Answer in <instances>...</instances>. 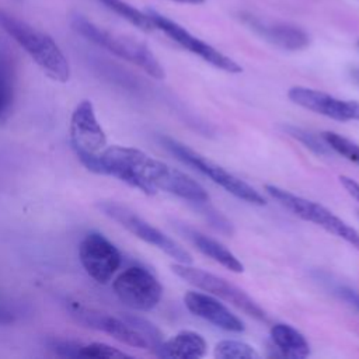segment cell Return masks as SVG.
Instances as JSON below:
<instances>
[{"instance_id":"2e32d148","label":"cell","mask_w":359,"mask_h":359,"mask_svg":"<svg viewBox=\"0 0 359 359\" xmlns=\"http://www.w3.org/2000/svg\"><path fill=\"white\" fill-rule=\"evenodd\" d=\"M160 358L198 359L206 353V342L203 337L195 331L182 330L167 341H163L156 349Z\"/></svg>"},{"instance_id":"e0dca14e","label":"cell","mask_w":359,"mask_h":359,"mask_svg":"<svg viewBox=\"0 0 359 359\" xmlns=\"http://www.w3.org/2000/svg\"><path fill=\"white\" fill-rule=\"evenodd\" d=\"M184 231V234L187 236V238L206 257H209L210 259H213L215 262L220 264L222 266H224L226 269L240 273L244 271V265L240 262V259L229 250L226 248L222 243L194 230L189 227H182L181 229Z\"/></svg>"},{"instance_id":"603a6c76","label":"cell","mask_w":359,"mask_h":359,"mask_svg":"<svg viewBox=\"0 0 359 359\" xmlns=\"http://www.w3.org/2000/svg\"><path fill=\"white\" fill-rule=\"evenodd\" d=\"M13 101V87L10 76L4 67L0 66V115L4 114Z\"/></svg>"},{"instance_id":"7a4b0ae2","label":"cell","mask_w":359,"mask_h":359,"mask_svg":"<svg viewBox=\"0 0 359 359\" xmlns=\"http://www.w3.org/2000/svg\"><path fill=\"white\" fill-rule=\"evenodd\" d=\"M72 27L76 32H79L87 41L114 53L121 59H125L136 65L153 79L161 80L165 77V72L163 66L144 43L128 36L108 32L81 15L73 17Z\"/></svg>"},{"instance_id":"d4e9b609","label":"cell","mask_w":359,"mask_h":359,"mask_svg":"<svg viewBox=\"0 0 359 359\" xmlns=\"http://www.w3.org/2000/svg\"><path fill=\"white\" fill-rule=\"evenodd\" d=\"M339 182L341 185L345 188V191L355 199L359 202V182H356L353 178L346 177V175H339Z\"/></svg>"},{"instance_id":"7402d4cb","label":"cell","mask_w":359,"mask_h":359,"mask_svg":"<svg viewBox=\"0 0 359 359\" xmlns=\"http://www.w3.org/2000/svg\"><path fill=\"white\" fill-rule=\"evenodd\" d=\"M285 130L294 139H297L300 143H303L307 149H310L311 151H314L318 156H328L330 154V146L323 142H320L314 135H311L310 132L302 129V128H296L293 125H286Z\"/></svg>"},{"instance_id":"5bb4252c","label":"cell","mask_w":359,"mask_h":359,"mask_svg":"<svg viewBox=\"0 0 359 359\" xmlns=\"http://www.w3.org/2000/svg\"><path fill=\"white\" fill-rule=\"evenodd\" d=\"M241 18L244 24L250 27V29L282 49L299 50L306 48L310 42L307 32L299 27L279 22H266L254 15H243Z\"/></svg>"},{"instance_id":"30bf717a","label":"cell","mask_w":359,"mask_h":359,"mask_svg":"<svg viewBox=\"0 0 359 359\" xmlns=\"http://www.w3.org/2000/svg\"><path fill=\"white\" fill-rule=\"evenodd\" d=\"M149 17L151 18L154 27L160 31H163L168 38H171L174 42H177L184 49L189 50L191 53L199 56L209 65L215 66L216 69L224 70L227 73H240L243 69L241 66L234 62L231 57L226 56L220 50L215 49L209 43L203 42L202 39L194 36L191 32H188L184 27L177 24L175 21L161 15L160 13L154 10H147Z\"/></svg>"},{"instance_id":"ffe728a7","label":"cell","mask_w":359,"mask_h":359,"mask_svg":"<svg viewBox=\"0 0 359 359\" xmlns=\"http://www.w3.org/2000/svg\"><path fill=\"white\" fill-rule=\"evenodd\" d=\"M213 356L217 359H257L259 353L247 342L237 339H223L215 345Z\"/></svg>"},{"instance_id":"5b68a950","label":"cell","mask_w":359,"mask_h":359,"mask_svg":"<svg viewBox=\"0 0 359 359\" xmlns=\"http://www.w3.org/2000/svg\"><path fill=\"white\" fill-rule=\"evenodd\" d=\"M95 206L102 215L116 222L119 226H122L137 238L165 252L177 262L192 264V257L185 248H182L175 240L160 231L157 227L151 226L149 222H146L143 217H140L125 205H121L115 201H98Z\"/></svg>"},{"instance_id":"8fae6325","label":"cell","mask_w":359,"mask_h":359,"mask_svg":"<svg viewBox=\"0 0 359 359\" xmlns=\"http://www.w3.org/2000/svg\"><path fill=\"white\" fill-rule=\"evenodd\" d=\"M69 132L76 156L97 154L107 147V135L90 100H81L73 109Z\"/></svg>"},{"instance_id":"3957f363","label":"cell","mask_w":359,"mask_h":359,"mask_svg":"<svg viewBox=\"0 0 359 359\" xmlns=\"http://www.w3.org/2000/svg\"><path fill=\"white\" fill-rule=\"evenodd\" d=\"M160 143L177 160H180L181 163L195 168L201 174L209 177L215 184L220 185L223 189H226L233 196H236L238 199H243V201H245L248 203H252V205H265L264 196L255 188H252L250 184L240 180L238 177H236L230 171L224 170L219 164L210 161L205 156L196 153L195 150L189 149L188 146H185V144L180 143L178 140H175L172 137H168V136L160 137Z\"/></svg>"},{"instance_id":"83f0119b","label":"cell","mask_w":359,"mask_h":359,"mask_svg":"<svg viewBox=\"0 0 359 359\" xmlns=\"http://www.w3.org/2000/svg\"><path fill=\"white\" fill-rule=\"evenodd\" d=\"M351 76H352V80H353L356 84H359V67L353 69V70L351 72Z\"/></svg>"},{"instance_id":"6da1fadb","label":"cell","mask_w":359,"mask_h":359,"mask_svg":"<svg viewBox=\"0 0 359 359\" xmlns=\"http://www.w3.org/2000/svg\"><path fill=\"white\" fill-rule=\"evenodd\" d=\"M0 28L13 38L50 79L59 83L69 81V60L52 36L3 8H0Z\"/></svg>"},{"instance_id":"9c48e42d","label":"cell","mask_w":359,"mask_h":359,"mask_svg":"<svg viewBox=\"0 0 359 359\" xmlns=\"http://www.w3.org/2000/svg\"><path fill=\"white\" fill-rule=\"evenodd\" d=\"M79 259L90 278L98 283H108L122 264L121 251L104 234L90 231L79 245Z\"/></svg>"},{"instance_id":"d6986e66","label":"cell","mask_w":359,"mask_h":359,"mask_svg":"<svg viewBox=\"0 0 359 359\" xmlns=\"http://www.w3.org/2000/svg\"><path fill=\"white\" fill-rule=\"evenodd\" d=\"M101 1L104 3L105 7H108L115 14L125 18L128 22H130L136 28H139L144 32H150V31L156 29L153 21L147 13H142L140 10L128 4L126 1H123V0H101Z\"/></svg>"},{"instance_id":"8992f818","label":"cell","mask_w":359,"mask_h":359,"mask_svg":"<svg viewBox=\"0 0 359 359\" xmlns=\"http://www.w3.org/2000/svg\"><path fill=\"white\" fill-rule=\"evenodd\" d=\"M63 306L77 324L108 334L125 345L139 349H150V344L146 337L128 323L123 316H114L72 299H65Z\"/></svg>"},{"instance_id":"484cf974","label":"cell","mask_w":359,"mask_h":359,"mask_svg":"<svg viewBox=\"0 0 359 359\" xmlns=\"http://www.w3.org/2000/svg\"><path fill=\"white\" fill-rule=\"evenodd\" d=\"M342 294H344V297H345L346 300H349L352 304H355V306L359 309V294H356V293L352 292V290H344Z\"/></svg>"},{"instance_id":"ac0fdd59","label":"cell","mask_w":359,"mask_h":359,"mask_svg":"<svg viewBox=\"0 0 359 359\" xmlns=\"http://www.w3.org/2000/svg\"><path fill=\"white\" fill-rule=\"evenodd\" d=\"M273 346L286 358H307L310 355V345L306 337L289 324L278 323L269 331Z\"/></svg>"},{"instance_id":"4316f807","label":"cell","mask_w":359,"mask_h":359,"mask_svg":"<svg viewBox=\"0 0 359 359\" xmlns=\"http://www.w3.org/2000/svg\"><path fill=\"white\" fill-rule=\"evenodd\" d=\"M171 1L184 3V4H199V3H203L205 0H171Z\"/></svg>"},{"instance_id":"9a60e30c","label":"cell","mask_w":359,"mask_h":359,"mask_svg":"<svg viewBox=\"0 0 359 359\" xmlns=\"http://www.w3.org/2000/svg\"><path fill=\"white\" fill-rule=\"evenodd\" d=\"M48 348L63 358H129V355L104 342H83L77 339L50 338Z\"/></svg>"},{"instance_id":"4fadbf2b","label":"cell","mask_w":359,"mask_h":359,"mask_svg":"<svg viewBox=\"0 0 359 359\" xmlns=\"http://www.w3.org/2000/svg\"><path fill=\"white\" fill-rule=\"evenodd\" d=\"M184 303L192 314L212 323L224 331L243 332L245 328L244 323L236 314H233L223 303L210 294L188 292L184 296Z\"/></svg>"},{"instance_id":"44dd1931","label":"cell","mask_w":359,"mask_h":359,"mask_svg":"<svg viewBox=\"0 0 359 359\" xmlns=\"http://www.w3.org/2000/svg\"><path fill=\"white\" fill-rule=\"evenodd\" d=\"M323 140L330 146L331 150L344 156L349 161L359 164V144L353 143L352 140L335 133V132H324Z\"/></svg>"},{"instance_id":"7c38bea8","label":"cell","mask_w":359,"mask_h":359,"mask_svg":"<svg viewBox=\"0 0 359 359\" xmlns=\"http://www.w3.org/2000/svg\"><path fill=\"white\" fill-rule=\"evenodd\" d=\"M287 97L296 105L313 111L316 114L324 115L327 118L348 122L359 121V102L353 100L337 98L324 91L314 88L294 86L287 91Z\"/></svg>"},{"instance_id":"52a82bcc","label":"cell","mask_w":359,"mask_h":359,"mask_svg":"<svg viewBox=\"0 0 359 359\" xmlns=\"http://www.w3.org/2000/svg\"><path fill=\"white\" fill-rule=\"evenodd\" d=\"M171 269L178 278H181L187 283L231 303L233 306H236L237 309L257 320H266L265 311L244 290L227 282L226 279L216 276L210 272H206L203 269L194 268L191 266V264L177 262L171 265Z\"/></svg>"},{"instance_id":"ba28073f","label":"cell","mask_w":359,"mask_h":359,"mask_svg":"<svg viewBox=\"0 0 359 359\" xmlns=\"http://www.w3.org/2000/svg\"><path fill=\"white\" fill-rule=\"evenodd\" d=\"M112 290L125 306L137 311H149L154 309L163 294V287L158 279L140 265L123 269L114 279Z\"/></svg>"},{"instance_id":"277c9868","label":"cell","mask_w":359,"mask_h":359,"mask_svg":"<svg viewBox=\"0 0 359 359\" xmlns=\"http://www.w3.org/2000/svg\"><path fill=\"white\" fill-rule=\"evenodd\" d=\"M265 191L297 217L320 226L325 231L342 238L359 251V231L349 226L346 222H344L341 217L334 215L325 206L303 196L294 195L276 185L268 184L265 185Z\"/></svg>"},{"instance_id":"cb8c5ba5","label":"cell","mask_w":359,"mask_h":359,"mask_svg":"<svg viewBox=\"0 0 359 359\" xmlns=\"http://www.w3.org/2000/svg\"><path fill=\"white\" fill-rule=\"evenodd\" d=\"M20 314V310L14 304L0 300V325L13 324Z\"/></svg>"}]
</instances>
